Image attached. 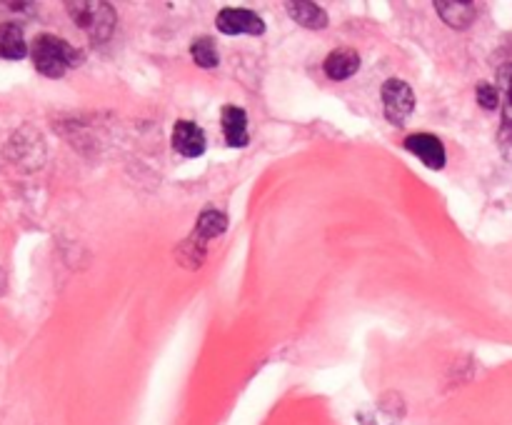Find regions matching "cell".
<instances>
[{"instance_id":"3957f363","label":"cell","mask_w":512,"mask_h":425,"mask_svg":"<svg viewBox=\"0 0 512 425\" xmlns=\"http://www.w3.org/2000/svg\"><path fill=\"white\" fill-rule=\"evenodd\" d=\"M380 98H383L385 118L393 125H405L415 110V93L405 80L390 78L385 80L380 88Z\"/></svg>"},{"instance_id":"8992f818","label":"cell","mask_w":512,"mask_h":425,"mask_svg":"<svg viewBox=\"0 0 512 425\" xmlns=\"http://www.w3.org/2000/svg\"><path fill=\"white\" fill-rule=\"evenodd\" d=\"M405 148L415 155L418 160H423L425 168L430 170H443L448 163V155H445L443 140L435 138L430 133H413L405 138Z\"/></svg>"},{"instance_id":"5b68a950","label":"cell","mask_w":512,"mask_h":425,"mask_svg":"<svg viewBox=\"0 0 512 425\" xmlns=\"http://www.w3.org/2000/svg\"><path fill=\"white\" fill-rule=\"evenodd\" d=\"M498 90H500V108H503L498 143L505 158L512 160V63L503 65V68L498 70Z\"/></svg>"},{"instance_id":"ba28073f","label":"cell","mask_w":512,"mask_h":425,"mask_svg":"<svg viewBox=\"0 0 512 425\" xmlns=\"http://www.w3.org/2000/svg\"><path fill=\"white\" fill-rule=\"evenodd\" d=\"M220 125H223L225 143L230 148H245L250 143L248 135V113L240 105H225L220 110Z\"/></svg>"},{"instance_id":"4fadbf2b","label":"cell","mask_w":512,"mask_h":425,"mask_svg":"<svg viewBox=\"0 0 512 425\" xmlns=\"http://www.w3.org/2000/svg\"><path fill=\"white\" fill-rule=\"evenodd\" d=\"M225 228H228V218H225V213L208 208L203 210V215H200L198 223H195V238L200 240L218 238V235L225 233Z\"/></svg>"},{"instance_id":"277c9868","label":"cell","mask_w":512,"mask_h":425,"mask_svg":"<svg viewBox=\"0 0 512 425\" xmlns=\"http://www.w3.org/2000/svg\"><path fill=\"white\" fill-rule=\"evenodd\" d=\"M215 28L225 35H263L265 20L248 8H223L215 18Z\"/></svg>"},{"instance_id":"52a82bcc","label":"cell","mask_w":512,"mask_h":425,"mask_svg":"<svg viewBox=\"0 0 512 425\" xmlns=\"http://www.w3.org/2000/svg\"><path fill=\"white\" fill-rule=\"evenodd\" d=\"M173 150L180 153L183 158H200L208 148V138H205L203 128L193 120H178L173 125Z\"/></svg>"},{"instance_id":"9a60e30c","label":"cell","mask_w":512,"mask_h":425,"mask_svg":"<svg viewBox=\"0 0 512 425\" xmlns=\"http://www.w3.org/2000/svg\"><path fill=\"white\" fill-rule=\"evenodd\" d=\"M475 98H478L480 108H485V110H498L500 108V90H498V85L480 83L478 88H475Z\"/></svg>"},{"instance_id":"6da1fadb","label":"cell","mask_w":512,"mask_h":425,"mask_svg":"<svg viewBox=\"0 0 512 425\" xmlns=\"http://www.w3.org/2000/svg\"><path fill=\"white\" fill-rule=\"evenodd\" d=\"M30 58L33 65L38 68V73H43L45 78H63L70 68L80 63V55L68 40L55 38V35H38L30 45Z\"/></svg>"},{"instance_id":"5bb4252c","label":"cell","mask_w":512,"mask_h":425,"mask_svg":"<svg viewBox=\"0 0 512 425\" xmlns=\"http://www.w3.org/2000/svg\"><path fill=\"white\" fill-rule=\"evenodd\" d=\"M190 53H193V60L200 65V68H215L220 63L218 48H215L213 38H198L190 45Z\"/></svg>"},{"instance_id":"7a4b0ae2","label":"cell","mask_w":512,"mask_h":425,"mask_svg":"<svg viewBox=\"0 0 512 425\" xmlns=\"http://www.w3.org/2000/svg\"><path fill=\"white\" fill-rule=\"evenodd\" d=\"M70 18L83 28L95 43H103L115 30V13L108 3H68Z\"/></svg>"},{"instance_id":"8fae6325","label":"cell","mask_w":512,"mask_h":425,"mask_svg":"<svg viewBox=\"0 0 512 425\" xmlns=\"http://www.w3.org/2000/svg\"><path fill=\"white\" fill-rule=\"evenodd\" d=\"M290 18L298 25L308 30H323L328 25V13H325L320 5L305 3V0H298V3H288Z\"/></svg>"},{"instance_id":"30bf717a","label":"cell","mask_w":512,"mask_h":425,"mask_svg":"<svg viewBox=\"0 0 512 425\" xmlns=\"http://www.w3.org/2000/svg\"><path fill=\"white\" fill-rule=\"evenodd\" d=\"M25 55H28V43H25L23 28L18 23L0 25V58L23 60Z\"/></svg>"},{"instance_id":"7c38bea8","label":"cell","mask_w":512,"mask_h":425,"mask_svg":"<svg viewBox=\"0 0 512 425\" xmlns=\"http://www.w3.org/2000/svg\"><path fill=\"white\" fill-rule=\"evenodd\" d=\"M435 10L440 13V18L450 25V28H468L475 20V5L473 3H435Z\"/></svg>"},{"instance_id":"9c48e42d","label":"cell","mask_w":512,"mask_h":425,"mask_svg":"<svg viewBox=\"0 0 512 425\" xmlns=\"http://www.w3.org/2000/svg\"><path fill=\"white\" fill-rule=\"evenodd\" d=\"M360 53L355 48H335L325 58L323 70L330 80H348L358 73Z\"/></svg>"}]
</instances>
